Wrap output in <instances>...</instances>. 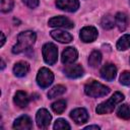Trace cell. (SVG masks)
<instances>
[{"label":"cell","instance_id":"cell-1","mask_svg":"<svg viewBox=\"0 0 130 130\" xmlns=\"http://www.w3.org/2000/svg\"><path fill=\"white\" fill-rule=\"evenodd\" d=\"M37 35L32 30H25L21 31L17 36V43L12 48L13 54H20L22 52H25L26 50L30 49L32 45L36 43Z\"/></svg>","mask_w":130,"mask_h":130},{"label":"cell","instance_id":"cell-2","mask_svg":"<svg viewBox=\"0 0 130 130\" xmlns=\"http://www.w3.org/2000/svg\"><path fill=\"white\" fill-rule=\"evenodd\" d=\"M124 94L120 91H116L108 101L106 102H103L101 103L96 109H95V112L100 115H105V114H109V113H112L114 111V109L116 108V106L118 104H120L123 100H124Z\"/></svg>","mask_w":130,"mask_h":130},{"label":"cell","instance_id":"cell-3","mask_svg":"<svg viewBox=\"0 0 130 130\" xmlns=\"http://www.w3.org/2000/svg\"><path fill=\"white\" fill-rule=\"evenodd\" d=\"M84 92L86 95L91 98H101L107 95L110 92V88L96 80H89L84 85Z\"/></svg>","mask_w":130,"mask_h":130},{"label":"cell","instance_id":"cell-4","mask_svg":"<svg viewBox=\"0 0 130 130\" xmlns=\"http://www.w3.org/2000/svg\"><path fill=\"white\" fill-rule=\"evenodd\" d=\"M43 58L44 61L49 65H54L58 58V49L53 43H46L43 46Z\"/></svg>","mask_w":130,"mask_h":130},{"label":"cell","instance_id":"cell-5","mask_svg":"<svg viewBox=\"0 0 130 130\" xmlns=\"http://www.w3.org/2000/svg\"><path fill=\"white\" fill-rule=\"evenodd\" d=\"M53 81H54V74L50 69L43 67L39 70L37 74V83L40 87L47 88L53 83Z\"/></svg>","mask_w":130,"mask_h":130},{"label":"cell","instance_id":"cell-6","mask_svg":"<svg viewBox=\"0 0 130 130\" xmlns=\"http://www.w3.org/2000/svg\"><path fill=\"white\" fill-rule=\"evenodd\" d=\"M51 120H52V116H51V114L49 113V111L47 109L43 108V109H40L37 112L36 122H37V125H38L39 128H41V129L48 128V126L51 123Z\"/></svg>","mask_w":130,"mask_h":130},{"label":"cell","instance_id":"cell-7","mask_svg":"<svg viewBox=\"0 0 130 130\" xmlns=\"http://www.w3.org/2000/svg\"><path fill=\"white\" fill-rule=\"evenodd\" d=\"M48 24L49 26H52V27H64V28H72L74 26L73 21H71L68 17L62 16V15L54 16L50 18L48 21Z\"/></svg>","mask_w":130,"mask_h":130},{"label":"cell","instance_id":"cell-8","mask_svg":"<svg viewBox=\"0 0 130 130\" xmlns=\"http://www.w3.org/2000/svg\"><path fill=\"white\" fill-rule=\"evenodd\" d=\"M79 37L83 43H92L98 38V29L94 26H84L80 29Z\"/></svg>","mask_w":130,"mask_h":130},{"label":"cell","instance_id":"cell-9","mask_svg":"<svg viewBox=\"0 0 130 130\" xmlns=\"http://www.w3.org/2000/svg\"><path fill=\"white\" fill-rule=\"evenodd\" d=\"M57 8L66 12H75L79 8L78 0H56Z\"/></svg>","mask_w":130,"mask_h":130},{"label":"cell","instance_id":"cell-10","mask_svg":"<svg viewBox=\"0 0 130 130\" xmlns=\"http://www.w3.org/2000/svg\"><path fill=\"white\" fill-rule=\"evenodd\" d=\"M116 74H117V68L114 64L112 63H107L105 64L101 70H100V75L103 79L105 80H108V81H112L115 79L116 77Z\"/></svg>","mask_w":130,"mask_h":130},{"label":"cell","instance_id":"cell-11","mask_svg":"<svg viewBox=\"0 0 130 130\" xmlns=\"http://www.w3.org/2000/svg\"><path fill=\"white\" fill-rule=\"evenodd\" d=\"M70 117L71 119L77 124V125H81L84 124L88 121V113L84 108H77L74 109L73 111H71L70 113Z\"/></svg>","mask_w":130,"mask_h":130},{"label":"cell","instance_id":"cell-12","mask_svg":"<svg viewBox=\"0 0 130 130\" xmlns=\"http://www.w3.org/2000/svg\"><path fill=\"white\" fill-rule=\"evenodd\" d=\"M78 57V52L74 47H67L65 50L62 52L61 60L63 64H72L77 60Z\"/></svg>","mask_w":130,"mask_h":130},{"label":"cell","instance_id":"cell-13","mask_svg":"<svg viewBox=\"0 0 130 130\" xmlns=\"http://www.w3.org/2000/svg\"><path fill=\"white\" fill-rule=\"evenodd\" d=\"M63 72L69 78H78V77H81L83 75L84 69L82 68L81 65H79V64H73L72 63V65H67L63 69Z\"/></svg>","mask_w":130,"mask_h":130},{"label":"cell","instance_id":"cell-14","mask_svg":"<svg viewBox=\"0 0 130 130\" xmlns=\"http://www.w3.org/2000/svg\"><path fill=\"white\" fill-rule=\"evenodd\" d=\"M12 127L13 129H17V130H29L32 128V121L28 116L23 115L18 117L14 121Z\"/></svg>","mask_w":130,"mask_h":130},{"label":"cell","instance_id":"cell-15","mask_svg":"<svg viewBox=\"0 0 130 130\" xmlns=\"http://www.w3.org/2000/svg\"><path fill=\"white\" fill-rule=\"evenodd\" d=\"M50 35L54 40H56L62 44H68L73 40L72 36L69 32L62 30V29H54L50 32Z\"/></svg>","mask_w":130,"mask_h":130},{"label":"cell","instance_id":"cell-16","mask_svg":"<svg viewBox=\"0 0 130 130\" xmlns=\"http://www.w3.org/2000/svg\"><path fill=\"white\" fill-rule=\"evenodd\" d=\"M13 102L18 108H25L29 103V98L26 92H24L22 90H18L14 94Z\"/></svg>","mask_w":130,"mask_h":130},{"label":"cell","instance_id":"cell-17","mask_svg":"<svg viewBox=\"0 0 130 130\" xmlns=\"http://www.w3.org/2000/svg\"><path fill=\"white\" fill-rule=\"evenodd\" d=\"M28 71H29V65H28L27 62L19 61V62L15 63L14 66H13V73L17 77L25 76Z\"/></svg>","mask_w":130,"mask_h":130},{"label":"cell","instance_id":"cell-18","mask_svg":"<svg viewBox=\"0 0 130 130\" xmlns=\"http://www.w3.org/2000/svg\"><path fill=\"white\" fill-rule=\"evenodd\" d=\"M115 23L120 31H124L128 26V16L123 12H118L115 15Z\"/></svg>","mask_w":130,"mask_h":130},{"label":"cell","instance_id":"cell-19","mask_svg":"<svg viewBox=\"0 0 130 130\" xmlns=\"http://www.w3.org/2000/svg\"><path fill=\"white\" fill-rule=\"evenodd\" d=\"M102 62V54L100 51L94 50L90 53L88 57V65L92 68H96Z\"/></svg>","mask_w":130,"mask_h":130},{"label":"cell","instance_id":"cell-20","mask_svg":"<svg viewBox=\"0 0 130 130\" xmlns=\"http://www.w3.org/2000/svg\"><path fill=\"white\" fill-rule=\"evenodd\" d=\"M116 25L115 23V17L112 16L111 14H106L103 16L102 20H101V26L104 29H112L114 26Z\"/></svg>","mask_w":130,"mask_h":130},{"label":"cell","instance_id":"cell-21","mask_svg":"<svg viewBox=\"0 0 130 130\" xmlns=\"http://www.w3.org/2000/svg\"><path fill=\"white\" fill-rule=\"evenodd\" d=\"M116 48L119 51H125V50L129 49L130 48V35L122 36L118 40V42L116 44Z\"/></svg>","mask_w":130,"mask_h":130},{"label":"cell","instance_id":"cell-22","mask_svg":"<svg viewBox=\"0 0 130 130\" xmlns=\"http://www.w3.org/2000/svg\"><path fill=\"white\" fill-rule=\"evenodd\" d=\"M65 91H66V87H65L64 85H61V84L55 85L54 87H52V88L48 91V98H49V99L58 98V96L62 95Z\"/></svg>","mask_w":130,"mask_h":130},{"label":"cell","instance_id":"cell-23","mask_svg":"<svg viewBox=\"0 0 130 130\" xmlns=\"http://www.w3.org/2000/svg\"><path fill=\"white\" fill-rule=\"evenodd\" d=\"M117 116L123 120H130V108L128 105L124 104L119 107L117 111Z\"/></svg>","mask_w":130,"mask_h":130},{"label":"cell","instance_id":"cell-24","mask_svg":"<svg viewBox=\"0 0 130 130\" xmlns=\"http://www.w3.org/2000/svg\"><path fill=\"white\" fill-rule=\"evenodd\" d=\"M51 108L56 114H62L66 109V102L64 100H58L51 105Z\"/></svg>","mask_w":130,"mask_h":130},{"label":"cell","instance_id":"cell-25","mask_svg":"<svg viewBox=\"0 0 130 130\" xmlns=\"http://www.w3.org/2000/svg\"><path fill=\"white\" fill-rule=\"evenodd\" d=\"M54 129L55 130H65V129L69 130V129H71V127H70V125L68 124V122L65 119L60 118V119L56 120V122L54 124Z\"/></svg>","mask_w":130,"mask_h":130},{"label":"cell","instance_id":"cell-26","mask_svg":"<svg viewBox=\"0 0 130 130\" xmlns=\"http://www.w3.org/2000/svg\"><path fill=\"white\" fill-rule=\"evenodd\" d=\"M0 10L3 13L10 12L13 8V0H0Z\"/></svg>","mask_w":130,"mask_h":130},{"label":"cell","instance_id":"cell-27","mask_svg":"<svg viewBox=\"0 0 130 130\" xmlns=\"http://www.w3.org/2000/svg\"><path fill=\"white\" fill-rule=\"evenodd\" d=\"M120 83L126 86H130V72L124 71L120 75Z\"/></svg>","mask_w":130,"mask_h":130},{"label":"cell","instance_id":"cell-28","mask_svg":"<svg viewBox=\"0 0 130 130\" xmlns=\"http://www.w3.org/2000/svg\"><path fill=\"white\" fill-rule=\"evenodd\" d=\"M22 2H23V4L25 6H27L28 8H31V9L38 7L39 3H40L39 0H22Z\"/></svg>","mask_w":130,"mask_h":130},{"label":"cell","instance_id":"cell-29","mask_svg":"<svg viewBox=\"0 0 130 130\" xmlns=\"http://www.w3.org/2000/svg\"><path fill=\"white\" fill-rule=\"evenodd\" d=\"M84 129H85V130H88V129H95V130H99V129H100V126H98V125H89V126L84 127Z\"/></svg>","mask_w":130,"mask_h":130},{"label":"cell","instance_id":"cell-30","mask_svg":"<svg viewBox=\"0 0 130 130\" xmlns=\"http://www.w3.org/2000/svg\"><path fill=\"white\" fill-rule=\"evenodd\" d=\"M0 35H1V44H0V46L2 47V46L4 45V43H5V40H6V39H5V36H4V34H3V32H1Z\"/></svg>","mask_w":130,"mask_h":130},{"label":"cell","instance_id":"cell-31","mask_svg":"<svg viewBox=\"0 0 130 130\" xmlns=\"http://www.w3.org/2000/svg\"><path fill=\"white\" fill-rule=\"evenodd\" d=\"M4 68H5V62H4L3 60H1V69L3 70Z\"/></svg>","mask_w":130,"mask_h":130},{"label":"cell","instance_id":"cell-32","mask_svg":"<svg viewBox=\"0 0 130 130\" xmlns=\"http://www.w3.org/2000/svg\"><path fill=\"white\" fill-rule=\"evenodd\" d=\"M128 1H129V4H130V0H128Z\"/></svg>","mask_w":130,"mask_h":130},{"label":"cell","instance_id":"cell-33","mask_svg":"<svg viewBox=\"0 0 130 130\" xmlns=\"http://www.w3.org/2000/svg\"><path fill=\"white\" fill-rule=\"evenodd\" d=\"M129 62H130V60H129Z\"/></svg>","mask_w":130,"mask_h":130}]
</instances>
